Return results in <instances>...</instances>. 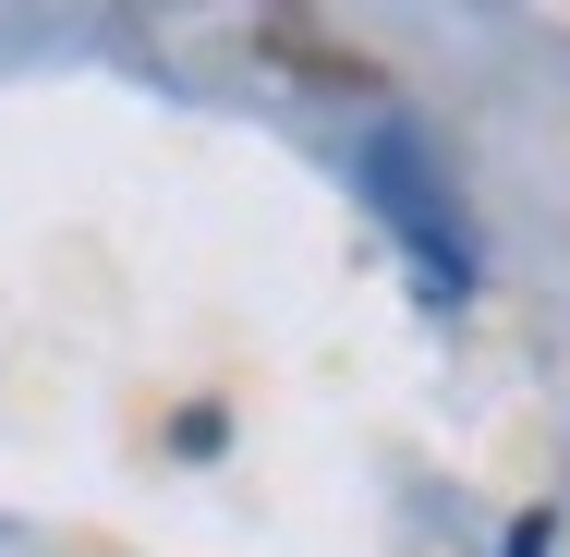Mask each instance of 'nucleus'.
Listing matches in <instances>:
<instances>
[{
  "label": "nucleus",
  "mask_w": 570,
  "mask_h": 557,
  "mask_svg": "<svg viewBox=\"0 0 570 557\" xmlns=\"http://www.w3.org/2000/svg\"><path fill=\"white\" fill-rule=\"evenodd\" d=\"M364 182H376V207H401V230H413L425 255H450V267H461V207L438 195V182H425V158H413L401 133H376V158H364Z\"/></svg>",
  "instance_id": "obj_1"
},
{
  "label": "nucleus",
  "mask_w": 570,
  "mask_h": 557,
  "mask_svg": "<svg viewBox=\"0 0 570 557\" xmlns=\"http://www.w3.org/2000/svg\"><path fill=\"white\" fill-rule=\"evenodd\" d=\"M510 557H547V509H534V521H522V534H510Z\"/></svg>",
  "instance_id": "obj_2"
}]
</instances>
